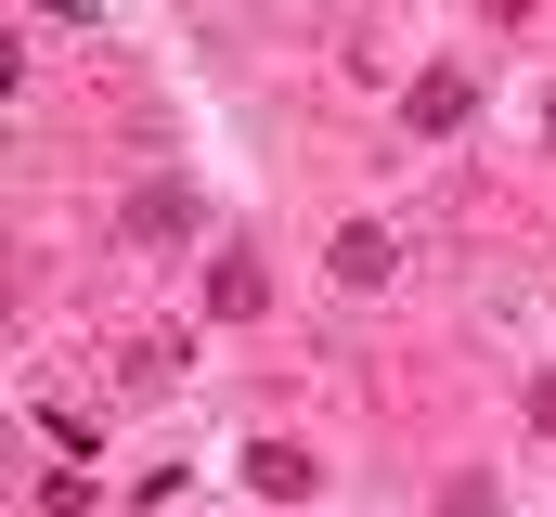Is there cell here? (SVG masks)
<instances>
[{
	"mask_svg": "<svg viewBox=\"0 0 556 517\" xmlns=\"http://www.w3.org/2000/svg\"><path fill=\"white\" fill-rule=\"evenodd\" d=\"M207 311H220V324H260V311H273V272H260L247 247H220L207 258Z\"/></svg>",
	"mask_w": 556,
	"mask_h": 517,
	"instance_id": "277c9868",
	"label": "cell"
},
{
	"mask_svg": "<svg viewBox=\"0 0 556 517\" xmlns=\"http://www.w3.org/2000/svg\"><path fill=\"white\" fill-rule=\"evenodd\" d=\"M311 479H324V466H311L298 440H247V492H260V505H298Z\"/></svg>",
	"mask_w": 556,
	"mask_h": 517,
	"instance_id": "5b68a950",
	"label": "cell"
},
{
	"mask_svg": "<svg viewBox=\"0 0 556 517\" xmlns=\"http://www.w3.org/2000/svg\"><path fill=\"white\" fill-rule=\"evenodd\" d=\"M531 427H556V376H531Z\"/></svg>",
	"mask_w": 556,
	"mask_h": 517,
	"instance_id": "52a82bcc",
	"label": "cell"
},
{
	"mask_svg": "<svg viewBox=\"0 0 556 517\" xmlns=\"http://www.w3.org/2000/svg\"><path fill=\"white\" fill-rule=\"evenodd\" d=\"M26 13H52V26H91V0H26Z\"/></svg>",
	"mask_w": 556,
	"mask_h": 517,
	"instance_id": "8992f818",
	"label": "cell"
},
{
	"mask_svg": "<svg viewBox=\"0 0 556 517\" xmlns=\"http://www.w3.org/2000/svg\"><path fill=\"white\" fill-rule=\"evenodd\" d=\"M544 142H556V91H544Z\"/></svg>",
	"mask_w": 556,
	"mask_h": 517,
	"instance_id": "ba28073f",
	"label": "cell"
},
{
	"mask_svg": "<svg viewBox=\"0 0 556 517\" xmlns=\"http://www.w3.org/2000/svg\"><path fill=\"white\" fill-rule=\"evenodd\" d=\"M324 272H337V285H350V298H376V285H389V272H402V234H389V220H350V234H337V247H324Z\"/></svg>",
	"mask_w": 556,
	"mask_h": 517,
	"instance_id": "3957f363",
	"label": "cell"
},
{
	"mask_svg": "<svg viewBox=\"0 0 556 517\" xmlns=\"http://www.w3.org/2000/svg\"><path fill=\"white\" fill-rule=\"evenodd\" d=\"M194 220H207V207H194V181H142L130 207H117V234H130V247H194Z\"/></svg>",
	"mask_w": 556,
	"mask_h": 517,
	"instance_id": "7a4b0ae2",
	"label": "cell"
},
{
	"mask_svg": "<svg viewBox=\"0 0 556 517\" xmlns=\"http://www.w3.org/2000/svg\"><path fill=\"white\" fill-rule=\"evenodd\" d=\"M466 117H479V65H427L415 91H402V129L415 142H453Z\"/></svg>",
	"mask_w": 556,
	"mask_h": 517,
	"instance_id": "6da1fadb",
	"label": "cell"
}]
</instances>
